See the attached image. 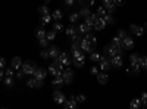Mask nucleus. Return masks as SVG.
Masks as SVG:
<instances>
[{"label": "nucleus", "instance_id": "1", "mask_svg": "<svg viewBox=\"0 0 147 109\" xmlns=\"http://www.w3.org/2000/svg\"><path fill=\"white\" fill-rule=\"evenodd\" d=\"M103 52H105V55L109 59L112 56H115V55H122V53H124V52H122V46H116V44H112V43H110L109 46H105Z\"/></svg>", "mask_w": 147, "mask_h": 109}, {"label": "nucleus", "instance_id": "2", "mask_svg": "<svg viewBox=\"0 0 147 109\" xmlns=\"http://www.w3.org/2000/svg\"><path fill=\"white\" fill-rule=\"evenodd\" d=\"M22 71H24V74L25 75H32L34 74V71L37 69V65L34 60H27V62H22Z\"/></svg>", "mask_w": 147, "mask_h": 109}, {"label": "nucleus", "instance_id": "3", "mask_svg": "<svg viewBox=\"0 0 147 109\" xmlns=\"http://www.w3.org/2000/svg\"><path fill=\"white\" fill-rule=\"evenodd\" d=\"M55 59H57L59 62H62L65 66H68V65H71V64H72V58H71L66 52H60V53H59V56H57V58H55Z\"/></svg>", "mask_w": 147, "mask_h": 109}, {"label": "nucleus", "instance_id": "4", "mask_svg": "<svg viewBox=\"0 0 147 109\" xmlns=\"http://www.w3.org/2000/svg\"><path fill=\"white\" fill-rule=\"evenodd\" d=\"M80 47H81V50L82 52H87V53H91L93 50H94V44H91L88 40H85V39H82L81 40V43H80Z\"/></svg>", "mask_w": 147, "mask_h": 109}, {"label": "nucleus", "instance_id": "5", "mask_svg": "<svg viewBox=\"0 0 147 109\" xmlns=\"http://www.w3.org/2000/svg\"><path fill=\"white\" fill-rule=\"evenodd\" d=\"M129 31H131L132 34H136L137 37H143L146 28H144V27H140V25H136V24H131V25H129Z\"/></svg>", "mask_w": 147, "mask_h": 109}, {"label": "nucleus", "instance_id": "6", "mask_svg": "<svg viewBox=\"0 0 147 109\" xmlns=\"http://www.w3.org/2000/svg\"><path fill=\"white\" fill-rule=\"evenodd\" d=\"M62 78H63V81H65V84H71L72 81H74V71L72 69H63L62 71Z\"/></svg>", "mask_w": 147, "mask_h": 109}, {"label": "nucleus", "instance_id": "7", "mask_svg": "<svg viewBox=\"0 0 147 109\" xmlns=\"http://www.w3.org/2000/svg\"><path fill=\"white\" fill-rule=\"evenodd\" d=\"M99 66H100V69L102 71H109L110 69V60H109V58L105 55V56H102L100 58V60H99Z\"/></svg>", "mask_w": 147, "mask_h": 109}, {"label": "nucleus", "instance_id": "8", "mask_svg": "<svg viewBox=\"0 0 147 109\" xmlns=\"http://www.w3.org/2000/svg\"><path fill=\"white\" fill-rule=\"evenodd\" d=\"M121 46H122V49H125V50H131L132 47H134V40H132L131 37H128V35H127L125 39H122Z\"/></svg>", "mask_w": 147, "mask_h": 109}, {"label": "nucleus", "instance_id": "9", "mask_svg": "<svg viewBox=\"0 0 147 109\" xmlns=\"http://www.w3.org/2000/svg\"><path fill=\"white\" fill-rule=\"evenodd\" d=\"M47 74H49V71H46L44 68H37L35 71H34V77L37 78V80H44L46 77H47Z\"/></svg>", "mask_w": 147, "mask_h": 109}, {"label": "nucleus", "instance_id": "10", "mask_svg": "<svg viewBox=\"0 0 147 109\" xmlns=\"http://www.w3.org/2000/svg\"><path fill=\"white\" fill-rule=\"evenodd\" d=\"M106 25H107V24H106V21L103 19V18H99V16H97V19H96V22H94V30H97V31H102V30H105L106 28Z\"/></svg>", "mask_w": 147, "mask_h": 109}, {"label": "nucleus", "instance_id": "11", "mask_svg": "<svg viewBox=\"0 0 147 109\" xmlns=\"http://www.w3.org/2000/svg\"><path fill=\"white\" fill-rule=\"evenodd\" d=\"M53 100L56 102V103H59V105H63V102L66 100V97H65V94L62 93V91H55L53 93Z\"/></svg>", "mask_w": 147, "mask_h": 109}, {"label": "nucleus", "instance_id": "12", "mask_svg": "<svg viewBox=\"0 0 147 109\" xmlns=\"http://www.w3.org/2000/svg\"><path fill=\"white\" fill-rule=\"evenodd\" d=\"M122 64H124V62H122L121 55H115V56L110 58V65H112V66H115V68H121Z\"/></svg>", "mask_w": 147, "mask_h": 109}, {"label": "nucleus", "instance_id": "13", "mask_svg": "<svg viewBox=\"0 0 147 109\" xmlns=\"http://www.w3.org/2000/svg\"><path fill=\"white\" fill-rule=\"evenodd\" d=\"M127 72L129 75H137L140 72V64H131V66L127 69Z\"/></svg>", "mask_w": 147, "mask_h": 109}, {"label": "nucleus", "instance_id": "14", "mask_svg": "<svg viewBox=\"0 0 147 109\" xmlns=\"http://www.w3.org/2000/svg\"><path fill=\"white\" fill-rule=\"evenodd\" d=\"M96 77H97V81H99L100 84H106L109 81V75L106 74V71H103V72L99 71V74H97Z\"/></svg>", "mask_w": 147, "mask_h": 109}, {"label": "nucleus", "instance_id": "15", "mask_svg": "<svg viewBox=\"0 0 147 109\" xmlns=\"http://www.w3.org/2000/svg\"><path fill=\"white\" fill-rule=\"evenodd\" d=\"M63 106H65L66 109H75V108H77V100H75V97L72 96L69 100H65V102H63Z\"/></svg>", "mask_w": 147, "mask_h": 109}, {"label": "nucleus", "instance_id": "16", "mask_svg": "<svg viewBox=\"0 0 147 109\" xmlns=\"http://www.w3.org/2000/svg\"><path fill=\"white\" fill-rule=\"evenodd\" d=\"M10 66L13 68V69H19L22 66V59L19 56H15L13 59H12V62H10Z\"/></svg>", "mask_w": 147, "mask_h": 109}, {"label": "nucleus", "instance_id": "17", "mask_svg": "<svg viewBox=\"0 0 147 109\" xmlns=\"http://www.w3.org/2000/svg\"><path fill=\"white\" fill-rule=\"evenodd\" d=\"M52 84H53L55 87H62L63 84H65V81H63L62 75H56V77H53V81H52Z\"/></svg>", "mask_w": 147, "mask_h": 109}, {"label": "nucleus", "instance_id": "18", "mask_svg": "<svg viewBox=\"0 0 147 109\" xmlns=\"http://www.w3.org/2000/svg\"><path fill=\"white\" fill-rule=\"evenodd\" d=\"M85 19V24H87V25H90V27H94V22H96V19H97V15L94 14H90L87 18H84Z\"/></svg>", "mask_w": 147, "mask_h": 109}, {"label": "nucleus", "instance_id": "19", "mask_svg": "<svg viewBox=\"0 0 147 109\" xmlns=\"http://www.w3.org/2000/svg\"><path fill=\"white\" fill-rule=\"evenodd\" d=\"M59 53H60V50H59L57 46H52L50 49H49V56H50V58H57Z\"/></svg>", "mask_w": 147, "mask_h": 109}, {"label": "nucleus", "instance_id": "20", "mask_svg": "<svg viewBox=\"0 0 147 109\" xmlns=\"http://www.w3.org/2000/svg\"><path fill=\"white\" fill-rule=\"evenodd\" d=\"M129 106H131L132 109H140V108L143 106V102H141V99L136 97V99H132V102L129 103Z\"/></svg>", "mask_w": 147, "mask_h": 109}, {"label": "nucleus", "instance_id": "21", "mask_svg": "<svg viewBox=\"0 0 147 109\" xmlns=\"http://www.w3.org/2000/svg\"><path fill=\"white\" fill-rule=\"evenodd\" d=\"M93 27H90V25H87V24H81V25L78 27V31L81 32V34H87V32H90V30H91Z\"/></svg>", "mask_w": 147, "mask_h": 109}, {"label": "nucleus", "instance_id": "22", "mask_svg": "<svg viewBox=\"0 0 147 109\" xmlns=\"http://www.w3.org/2000/svg\"><path fill=\"white\" fill-rule=\"evenodd\" d=\"M3 83H5V86H6L7 89H12V87L15 86V81H13V77H5Z\"/></svg>", "mask_w": 147, "mask_h": 109}, {"label": "nucleus", "instance_id": "23", "mask_svg": "<svg viewBox=\"0 0 147 109\" xmlns=\"http://www.w3.org/2000/svg\"><path fill=\"white\" fill-rule=\"evenodd\" d=\"M35 37L38 39V40H41V39H46V31L40 27V28H37L35 30Z\"/></svg>", "mask_w": 147, "mask_h": 109}, {"label": "nucleus", "instance_id": "24", "mask_svg": "<svg viewBox=\"0 0 147 109\" xmlns=\"http://www.w3.org/2000/svg\"><path fill=\"white\" fill-rule=\"evenodd\" d=\"M37 83H38V80H37L35 77H32V78H30V80L27 81V87H30V89H37Z\"/></svg>", "mask_w": 147, "mask_h": 109}, {"label": "nucleus", "instance_id": "25", "mask_svg": "<svg viewBox=\"0 0 147 109\" xmlns=\"http://www.w3.org/2000/svg\"><path fill=\"white\" fill-rule=\"evenodd\" d=\"M100 58H102V56H100L99 52H94V50H93V52L90 53V60H91V62H99Z\"/></svg>", "mask_w": 147, "mask_h": 109}, {"label": "nucleus", "instance_id": "26", "mask_svg": "<svg viewBox=\"0 0 147 109\" xmlns=\"http://www.w3.org/2000/svg\"><path fill=\"white\" fill-rule=\"evenodd\" d=\"M106 14H107V10H106V7H105V6H102V7H97V10H96V15L99 16V18H103Z\"/></svg>", "mask_w": 147, "mask_h": 109}, {"label": "nucleus", "instance_id": "27", "mask_svg": "<svg viewBox=\"0 0 147 109\" xmlns=\"http://www.w3.org/2000/svg\"><path fill=\"white\" fill-rule=\"evenodd\" d=\"M84 39H85V40H88V41H90L91 44H94V46L97 44V39L94 37L93 34H90V32H87V34H85V37H84Z\"/></svg>", "mask_w": 147, "mask_h": 109}, {"label": "nucleus", "instance_id": "28", "mask_svg": "<svg viewBox=\"0 0 147 109\" xmlns=\"http://www.w3.org/2000/svg\"><path fill=\"white\" fill-rule=\"evenodd\" d=\"M53 18H52V15L50 14H46V15H41V24L43 25H46V24H49Z\"/></svg>", "mask_w": 147, "mask_h": 109}, {"label": "nucleus", "instance_id": "29", "mask_svg": "<svg viewBox=\"0 0 147 109\" xmlns=\"http://www.w3.org/2000/svg\"><path fill=\"white\" fill-rule=\"evenodd\" d=\"M62 16H63V14H62V10H59V9H56L53 12V15H52V18L56 19V21H60V19H62Z\"/></svg>", "mask_w": 147, "mask_h": 109}, {"label": "nucleus", "instance_id": "30", "mask_svg": "<svg viewBox=\"0 0 147 109\" xmlns=\"http://www.w3.org/2000/svg\"><path fill=\"white\" fill-rule=\"evenodd\" d=\"M84 62H85V58H84V59H74V60H72V64L75 65L77 68H82V66H84Z\"/></svg>", "mask_w": 147, "mask_h": 109}, {"label": "nucleus", "instance_id": "31", "mask_svg": "<svg viewBox=\"0 0 147 109\" xmlns=\"http://www.w3.org/2000/svg\"><path fill=\"white\" fill-rule=\"evenodd\" d=\"M140 59H141V56H138V55H136V53H132V55L129 56L131 64H140Z\"/></svg>", "mask_w": 147, "mask_h": 109}, {"label": "nucleus", "instance_id": "32", "mask_svg": "<svg viewBox=\"0 0 147 109\" xmlns=\"http://www.w3.org/2000/svg\"><path fill=\"white\" fill-rule=\"evenodd\" d=\"M90 14H91V12H90L88 7H82V9L80 10V16H82V18H87Z\"/></svg>", "mask_w": 147, "mask_h": 109}, {"label": "nucleus", "instance_id": "33", "mask_svg": "<svg viewBox=\"0 0 147 109\" xmlns=\"http://www.w3.org/2000/svg\"><path fill=\"white\" fill-rule=\"evenodd\" d=\"M55 37H56V31H55V30H52V31H49V32H46V39H47L49 41H52V40H55Z\"/></svg>", "mask_w": 147, "mask_h": 109}, {"label": "nucleus", "instance_id": "34", "mask_svg": "<svg viewBox=\"0 0 147 109\" xmlns=\"http://www.w3.org/2000/svg\"><path fill=\"white\" fill-rule=\"evenodd\" d=\"M38 14H40V15L50 14V12H49V7H47V5H43V6H40V7H38Z\"/></svg>", "mask_w": 147, "mask_h": 109}, {"label": "nucleus", "instance_id": "35", "mask_svg": "<svg viewBox=\"0 0 147 109\" xmlns=\"http://www.w3.org/2000/svg\"><path fill=\"white\" fill-rule=\"evenodd\" d=\"M63 28H65V27H63L60 22H56L55 25H53V30H55L56 32H62V31H63Z\"/></svg>", "mask_w": 147, "mask_h": 109}, {"label": "nucleus", "instance_id": "36", "mask_svg": "<svg viewBox=\"0 0 147 109\" xmlns=\"http://www.w3.org/2000/svg\"><path fill=\"white\" fill-rule=\"evenodd\" d=\"M140 68L147 69V56H143V58L140 59Z\"/></svg>", "mask_w": 147, "mask_h": 109}, {"label": "nucleus", "instance_id": "37", "mask_svg": "<svg viewBox=\"0 0 147 109\" xmlns=\"http://www.w3.org/2000/svg\"><path fill=\"white\" fill-rule=\"evenodd\" d=\"M13 71H15V69L12 68V66L7 68V69L5 71V77H13V75H15V72H13Z\"/></svg>", "mask_w": 147, "mask_h": 109}, {"label": "nucleus", "instance_id": "38", "mask_svg": "<svg viewBox=\"0 0 147 109\" xmlns=\"http://www.w3.org/2000/svg\"><path fill=\"white\" fill-rule=\"evenodd\" d=\"M103 19L106 21V24H113V18H112V14H106L103 16Z\"/></svg>", "mask_w": 147, "mask_h": 109}, {"label": "nucleus", "instance_id": "39", "mask_svg": "<svg viewBox=\"0 0 147 109\" xmlns=\"http://www.w3.org/2000/svg\"><path fill=\"white\" fill-rule=\"evenodd\" d=\"M38 43H40V46L43 47V49H46V47L50 44V41H49L47 39H41V40H38Z\"/></svg>", "mask_w": 147, "mask_h": 109}, {"label": "nucleus", "instance_id": "40", "mask_svg": "<svg viewBox=\"0 0 147 109\" xmlns=\"http://www.w3.org/2000/svg\"><path fill=\"white\" fill-rule=\"evenodd\" d=\"M78 18H80V14H71V16H69V21H71L72 24H75V22L78 21Z\"/></svg>", "mask_w": 147, "mask_h": 109}, {"label": "nucleus", "instance_id": "41", "mask_svg": "<svg viewBox=\"0 0 147 109\" xmlns=\"http://www.w3.org/2000/svg\"><path fill=\"white\" fill-rule=\"evenodd\" d=\"M66 34L69 35V37H72V35L77 34V31H75V28H74V27H69V28H66Z\"/></svg>", "mask_w": 147, "mask_h": 109}, {"label": "nucleus", "instance_id": "42", "mask_svg": "<svg viewBox=\"0 0 147 109\" xmlns=\"http://www.w3.org/2000/svg\"><path fill=\"white\" fill-rule=\"evenodd\" d=\"M40 56L43 58V59H49L50 56H49V49H43L41 52H40Z\"/></svg>", "mask_w": 147, "mask_h": 109}, {"label": "nucleus", "instance_id": "43", "mask_svg": "<svg viewBox=\"0 0 147 109\" xmlns=\"http://www.w3.org/2000/svg\"><path fill=\"white\" fill-rule=\"evenodd\" d=\"M71 40H72V43H77V44H80L82 39L80 37V35H77V34H75V35H72V37H71Z\"/></svg>", "mask_w": 147, "mask_h": 109}, {"label": "nucleus", "instance_id": "44", "mask_svg": "<svg viewBox=\"0 0 147 109\" xmlns=\"http://www.w3.org/2000/svg\"><path fill=\"white\" fill-rule=\"evenodd\" d=\"M75 100H77V102H80V103H84L85 100H87V97H85L84 94H78L77 97H75Z\"/></svg>", "mask_w": 147, "mask_h": 109}, {"label": "nucleus", "instance_id": "45", "mask_svg": "<svg viewBox=\"0 0 147 109\" xmlns=\"http://www.w3.org/2000/svg\"><path fill=\"white\" fill-rule=\"evenodd\" d=\"M140 99H141V102H143V106L147 108V93H143Z\"/></svg>", "mask_w": 147, "mask_h": 109}, {"label": "nucleus", "instance_id": "46", "mask_svg": "<svg viewBox=\"0 0 147 109\" xmlns=\"http://www.w3.org/2000/svg\"><path fill=\"white\" fill-rule=\"evenodd\" d=\"M121 43H122V40L118 37V35H116V37H113L112 39V44H116V46H121Z\"/></svg>", "mask_w": 147, "mask_h": 109}, {"label": "nucleus", "instance_id": "47", "mask_svg": "<svg viewBox=\"0 0 147 109\" xmlns=\"http://www.w3.org/2000/svg\"><path fill=\"white\" fill-rule=\"evenodd\" d=\"M118 37H119L121 40H122V39H125V37H127V32H125L124 30H119V31H118Z\"/></svg>", "mask_w": 147, "mask_h": 109}, {"label": "nucleus", "instance_id": "48", "mask_svg": "<svg viewBox=\"0 0 147 109\" xmlns=\"http://www.w3.org/2000/svg\"><path fill=\"white\" fill-rule=\"evenodd\" d=\"M112 2H113L115 6H122V5L125 3V0H112Z\"/></svg>", "mask_w": 147, "mask_h": 109}, {"label": "nucleus", "instance_id": "49", "mask_svg": "<svg viewBox=\"0 0 147 109\" xmlns=\"http://www.w3.org/2000/svg\"><path fill=\"white\" fill-rule=\"evenodd\" d=\"M5 66H6V60H5V58H0V69H5Z\"/></svg>", "mask_w": 147, "mask_h": 109}, {"label": "nucleus", "instance_id": "50", "mask_svg": "<svg viewBox=\"0 0 147 109\" xmlns=\"http://www.w3.org/2000/svg\"><path fill=\"white\" fill-rule=\"evenodd\" d=\"M91 74H93V75H97V74H99V68L93 66V68H91Z\"/></svg>", "mask_w": 147, "mask_h": 109}, {"label": "nucleus", "instance_id": "51", "mask_svg": "<svg viewBox=\"0 0 147 109\" xmlns=\"http://www.w3.org/2000/svg\"><path fill=\"white\" fill-rule=\"evenodd\" d=\"M65 5L66 6H72V5H75V0H65Z\"/></svg>", "mask_w": 147, "mask_h": 109}, {"label": "nucleus", "instance_id": "52", "mask_svg": "<svg viewBox=\"0 0 147 109\" xmlns=\"http://www.w3.org/2000/svg\"><path fill=\"white\" fill-rule=\"evenodd\" d=\"M85 3H87V6H93V5L96 3V0H87Z\"/></svg>", "mask_w": 147, "mask_h": 109}, {"label": "nucleus", "instance_id": "53", "mask_svg": "<svg viewBox=\"0 0 147 109\" xmlns=\"http://www.w3.org/2000/svg\"><path fill=\"white\" fill-rule=\"evenodd\" d=\"M5 80V72H3V69H0V81H3Z\"/></svg>", "mask_w": 147, "mask_h": 109}, {"label": "nucleus", "instance_id": "54", "mask_svg": "<svg viewBox=\"0 0 147 109\" xmlns=\"http://www.w3.org/2000/svg\"><path fill=\"white\" fill-rule=\"evenodd\" d=\"M24 75H25V74H24V71H19L18 74H16V77H18V78H22Z\"/></svg>", "mask_w": 147, "mask_h": 109}, {"label": "nucleus", "instance_id": "55", "mask_svg": "<svg viewBox=\"0 0 147 109\" xmlns=\"http://www.w3.org/2000/svg\"><path fill=\"white\" fill-rule=\"evenodd\" d=\"M85 2H87V0H78V3H80V5H85Z\"/></svg>", "mask_w": 147, "mask_h": 109}, {"label": "nucleus", "instance_id": "56", "mask_svg": "<svg viewBox=\"0 0 147 109\" xmlns=\"http://www.w3.org/2000/svg\"><path fill=\"white\" fill-rule=\"evenodd\" d=\"M44 3H46V5H49V3H50V0H44Z\"/></svg>", "mask_w": 147, "mask_h": 109}, {"label": "nucleus", "instance_id": "57", "mask_svg": "<svg viewBox=\"0 0 147 109\" xmlns=\"http://www.w3.org/2000/svg\"><path fill=\"white\" fill-rule=\"evenodd\" d=\"M144 28H146V30H147V22H146V24H144Z\"/></svg>", "mask_w": 147, "mask_h": 109}]
</instances>
